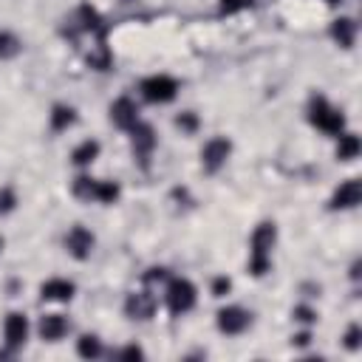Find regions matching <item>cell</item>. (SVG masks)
<instances>
[{
	"label": "cell",
	"instance_id": "1",
	"mask_svg": "<svg viewBox=\"0 0 362 362\" xmlns=\"http://www.w3.org/2000/svg\"><path fill=\"white\" fill-rule=\"evenodd\" d=\"M277 240V226L272 221H263L252 232V255H249V272L255 277H263L272 269V246Z\"/></svg>",
	"mask_w": 362,
	"mask_h": 362
},
{
	"label": "cell",
	"instance_id": "2",
	"mask_svg": "<svg viewBox=\"0 0 362 362\" xmlns=\"http://www.w3.org/2000/svg\"><path fill=\"white\" fill-rule=\"evenodd\" d=\"M308 122L314 127H320L322 133H331V136H339L345 130V116L334 105H328L325 96H311V102H308Z\"/></svg>",
	"mask_w": 362,
	"mask_h": 362
},
{
	"label": "cell",
	"instance_id": "3",
	"mask_svg": "<svg viewBox=\"0 0 362 362\" xmlns=\"http://www.w3.org/2000/svg\"><path fill=\"white\" fill-rule=\"evenodd\" d=\"M74 195L82 201H102V204H113L119 198V184L116 181H99L90 175H79L74 178Z\"/></svg>",
	"mask_w": 362,
	"mask_h": 362
},
{
	"label": "cell",
	"instance_id": "4",
	"mask_svg": "<svg viewBox=\"0 0 362 362\" xmlns=\"http://www.w3.org/2000/svg\"><path fill=\"white\" fill-rule=\"evenodd\" d=\"M195 286L189 283V280H184V277H175V280H170L167 283V308H170V314H175V317H181V314H187L192 305H195Z\"/></svg>",
	"mask_w": 362,
	"mask_h": 362
},
{
	"label": "cell",
	"instance_id": "5",
	"mask_svg": "<svg viewBox=\"0 0 362 362\" xmlns=\"http://www.w3.org/2000/svg\"><path fill=\"white\" fill-rule=\"evenodd\" d=\"M175 93H178V82H175L173 76H167V74H156V76H147V79L141 82V96H144L147 102L164 105V102L175 99Z\"/></svg>",
	"mask_w": 362,
	"mask_h": 362
},
{
	"label": "cell",
	"instance_id": "6",
	"mask_svg": "<svg viewBox=\"0 0 362 362\" xmlns=\"http://www.w3.org/2000/svg\"><path fill=\"white\" fill-rule=\"evenodd\" d=\"M229 153H232V141H229L226 136H215V139H209V141L204 144V150H201L204 170H206V173H218V170L226 164Z\"/></svg>",
	"mask_w": 362,
	"mask_h": 362
},
{
	"label": "cell",
	"instance_id": "7",
	"mask_svg": "<svg viewBox=\"0 0 362 362\" xmlns=\"http://www.w3.org/2000/svg\"><path fill=\"white\" fill-rule=\"evenodd\" d=\"M249 322H252V314L240 305H226V308L218 311V331H223L229 337L243 334L249 328Z\"/></svg>",
	"mask_w": 362,
	"mask_h": 362
},
{
	"label": "cell",
	"instance_id": "8",
	"mask_svg": "<svg viewBox=\"0 0 362 362\" xmlns=\"http://www.w3.org/2000/svg\"><path fill=\"white\" fill-rule=\"evenodd\" d=\"M93 243H96V238H93V232H90V229H85V226H71V232L65 235V249H68L76 260L90 257Z\"/></svg>",
	"mask_w": 362,
	"mask_h": 362
},
{
	"label": "cell",
	"instance_id": "9",
	"mask_svg": "<svg viewBox=\"0 0 362 362\" xmlns=\"http://www.w3.org/2000/svg\"><path fill=\"white\" fill-rule=\"evenodd\" d=\"M130 136H133V153L139 156L141 164H147V156H150L153 147H156V130H153L150 124H144V122H136V124L130 127Z\"/></svg>",
	"mask_w": 362,
	"mask_h": 362
},
{
	"label": "cell",
	"instance_id": "10",
	"mask_svg": "<svg viewBox=\"0 0 362 362\" xmlns=\"http://www.w3.org/2000/svg\"><path fill=\"white\" fill-rule=\"evenodd\" d=\"M110 122H113L116 127H122V130H130V127L139 122V107H136V102L127 99V96H119V99L110 105Z\"/></svg>",
	"mask_w": 362,
	"mask_h": 362
},
{
	"label": "cell",
	"instance_id": "11",
	"mask_svg": "<svg viewBox=\"0 0 362 362\" xmlns=\"http://www.w3.org/2000/svg\"><path fill=\"white\" fill-rule=\"evenodd\" d=\"M362 201V184L356 178H348L345 184H339L331 195V209H351Z\"/></svg>",
	"mask_w": 362,
	"mask_h": 362
},
{
	"label": "cell",
	"instance_id": "12",
	"mask_svg": "<svg viewBox=\"0 0 362 362\" xmlns=\"http://www.w3.org/2000/svg\"><path fill=\"white\" fill-rule=\"evenodd\" d=\"M124 311H127V317H133V320H150L153 311H156V297L147 294V291H133V294H127V300H124Z\"/></svg>",
	"mask_w": 362,
	"mask_h": 362
},
{
	"label": "cell",
	"instance_id": "13",
	"mask_svg": "<svg viewBox=\"0 0 362 362\" xmlns=\"http://www.w3.org/2000/svg\"><path fill=\"white\" fill-rule=\"evenodd\" d=\"M3 334H6V345H8L11 351H14V348H20V345L25 342V337H28V320H25V314L11 311V314L6 317Z\"/></svg>",
	"mask_w": 362,
	"mask_h": 362
},
{
	"label": "cell",
	"instance_id": "14",
	"mask_svg": "<svg viewBox=\"0 0 362 362\" xmlns=\"http://www.w3.org/2000/svg\"><path fill=\"white\" fill-rule=\"evenodd\" d=\"M74 291H76V286H74L71 280H62V277H51V280H45V283L40 286V297H42V300H54V303L71 300Z\"/></svg>",
	"mask_w": 362,
	"mask_h": 362
},
{
	"label": "cell",
	"instance_id": "15",
	"mask_svg": "<svg viewBox=\"0 0 362 362\" xmlns=\"http://www.w3.org/2000/svg\"><path fill=\"white\" fill-rule=\"evenodd\" d=\"M68 328H71V322H68L62 314H45V317L40 320V337L48 339V342L62 339V337L68 334Z\"/></svg>",
	"mask_w": 362,
	"mask_h": 362
},
{
	"label": "cell",
	"instance_id": "16",
	"mask_svg": "<svg viewBox=\"0 0 362 362\" xmlns=\"http://www.w3.org/2000/svg\"><path fill=\"white\" fill-rule=\"evenodd\" d=\"M331 37H334V42L339 48H351L354 40H356V23L351 17H337L331 23Z\"/></svg>",
	"mask_w": 362,
	"mask_h": 362
},
{
	"label": "cell",
	"instance_id": "17",
	"mask_svg": "<svg viewBox=\"0 0 362 362\" xmlns=\"http://www.w3.org/2000/svg\"><path fill=\"white\" fill-rule=\"evenodd\" d=\"M96 156H99V141H93V139H85L79 147H74V153H71V161H74L76 167H88V164H93V161H96Z\"/></svg>",
	"mask_w": 362,
	"mask_h": 362
},
{
	"label": "cell",
	"instance_id": "18",
	"mask_svg": "<svg viewBox=\"0 0 362 362\" xmlns=\"http://www.w3.org/2000/svg\"><path fill=\"white\" fill-rule=\"evenodd\" d=\"M359 150H362V144H359V139H356L354 133H342V136H339V144H337V158H339V161L356 158Z\"/></svg>",
	"mask_w": 362,
	"mask_h": 362
},
{
	"label": "cell",
	"instance_id": "19",
	"mask_svg": "<svg viewBox=\"0 0 362 362\" xmlns=\"http://www.w3.org/2000/svg\"><path fill=\"white\" fill-rule=\"evenodd\" d=\"M74 122H76L74 107H68V105H54V110H51V127H54V130H68Z\"/></svg>",
	"mask_w": 362,
	"mask_h": 362
},
{
	"label": "cell",
	"instance_id": "20",
	"mask_svg": "<svg viewBox=\"0 0 362 362\" xmlns=\"http://www.w3.org/2000/svg\"><path fill=\"white\" fill-rule=\"evenodd\" d=\"M76 354H79L82 359H96V356L102 354V342H99V337H93V334L79 337V342H76Z\"/></svg>",
	"mask_w": 362,
	"mask_h": 362
},
{
	"label": "cell",
	"instance_id": "21",
	"mask_svg": "<svg viewBox=\"0 0 362 362\" xmlns=\"http://www.w3.org/2000/svg\"><path fill=\"white\" fill-rule=\"evenodd\" d=\"M20 40L14 37V34H8V31H0V59H11V57H17L20 54Z\"/></svg>",
	"mask_w": 362,
	"mask_h": 362
},
{
	"label": "cell",
	"instance_id": "22",
	"mask_svg": "<svg viewBox=\"0 0 362 362\" xmlns=\"http://www.w3.org/2000/svg\"><path fill=\"white\" fill-rule=\"evenodd\" d=\"M252 6H255L252 0H221V14H235V11H243Z\"/></svg>",
	"mask_w": 362,
	"mask_h": 362
},
{
	"label": "cell",
	"instance_id": "23",
	"mask_svg": "<svg viewBox=\"0 0 362 362\" xmlns=\"http://www.w3.org/2000/svg\"><path fill=\"white\" fill-rule=\"evenodd\" d=\"M175 124H178L184 133H192V130L198 127V116H195V113H189V110H184L181 116H175Z\"/></svg>",
	"mask_w": 362,
	"mask_h": 362
},
{
	"label": "cell",
	"instance_id": "24",
	"mask_svg": "<svg viewBox=\"0 0 362 362\" xmlns=\"http://www.w3.org/2000/svg\"><path fill=\"white\" fill-rule=\"evenodd\" d=\"M359 342H362V328L354 322V325L348 328V334H345V348L356 351V348H359Z\"/></svg>",
	"mask_w": 362,
	"mask_h": 362
},
{
	"label": "cell",
	"instance_id": "25",
	"mask_svg": "<svg viewBox=\"0 0 362 362\" xmlns=\"http://www.w3.org/2000/svg\"><path fill=\"white\" fill-rule=\"evenodd\" d=\"M167 277H170V274H167V269L153 266V269H147V272H144V277H141V280H144V283H164Z\"/></svg>",
	"mask_w": 362,
	"mask_h": 362
},
{
	"label": "cell",
	"instance_id": "26",
	"mask_svg": "<svg viewBox=\"0 0 362 362\" xmlns=\"http://www.w3.org/2000/svg\"><path fill=\"white\" fill-rule=\"evenodd\" d=\"M14 204H17L14 192H11V189H0V215H3V212H11Z\"/></svg>",
	"mask_w": 362,
	"mask_h": 362
},
{
	"label": "cell",
	"instance_id": "27",
	"mask_svg": "<svg viewBox=\"0 0 362 362\" xmlns=\"http://www.w3.org/2000/svg\"><path fill=\"white\" fill-rule=\"evenodd\" d=\"M294 320H297V322H314L317 314H314L308 305H297V308H294Z\"/></svg>",
	"mask_w": 362,
	"mask_h": 362
},
{
	"label": "cell",
	"instance_id": "28",
	"mask_svg": "<svg viewBox=\"0 0 362 362\" xmlns=\"http://www.w3.org/2000/svg\"><path fill=\"white\" fill-rule=\"evenodd\" d=\"M229 288H232V280H229V277H218V280L212 283V294H215V297H223Z\"/></svg>",
	"mask_w": 362,
	"mask_h": 362
},
{
	"label": "cell",
	"instance_id": "29",
	"mask_svg": "<svg viewBox=\"0 0 362 362\" xmlns=\"http://www.w3.org/2000/svg\"><path fill=\"white\" fill-rule=\"evenodd\" d=\"M141 356H144V351L139 345H127L119 351V359H141Z\"/></svg>",
	"mask_w": 362,
	"mask_h": 362
},
{
	"label": "cell",
	"instance_id": "30",
	"mask_svg": "<svg viewBox=\"0 0 362 362\" xmlns=\"http://www.w3.org/2000/svg\"><path fill=\"white\" fill-rule=\"evenodd\" d=\"M308 339H311L308 334H297V337H294V342H297V345H308Z\"/></svg>",
	"mask_w": 362,
	"mask_h": 362
},
{
	"label": "cell",
	"instance_id": "31",
	"mask_svg": "<svg viewBox=\"0 0 362 362\" xmlns=\"http://www.w3.org/2000/svg\"><path fill=\"white\" fill-rule=\"evenodd\" d=\"M122 3H130V0H122Z\"/></svg>",
	"mask_w": 362,
	"mask_h": 362
},
{
	"label": "cell",
	"instance_id": "32",
	"mask_svg": "<svg viewBox=\"0 0 362 362\" xmlns=\"http://www.w3.org/2000/svg\"><path fill=\"white\" fill-rule=\"evenodd\" d=\"M0 249H3V240H0Z\"/></svg>",
	"mask_w": 362,
	"mask_h": 362
}]
</instances>
